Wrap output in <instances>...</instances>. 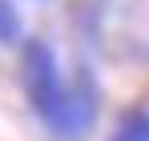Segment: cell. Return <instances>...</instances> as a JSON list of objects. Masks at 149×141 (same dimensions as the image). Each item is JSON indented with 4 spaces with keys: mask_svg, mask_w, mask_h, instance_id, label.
<instances>
[{
    "mask_svg": "<svg viewBox=\"0 0 149 141\" xmlns=\"http://www.w3.org/2000/svg\"><path fill=\"white\" fill-rule=\"evenodd\" d=\"M109 141H149V109H133L117 121Z\"/></svg>",
    "mask_w": 149,
    "mask_h": 141,
    "instance_id": "cell-2",
    "label": "cell"
},
{
    "mask_svg": "<svg viewBox=\"0 0 149 141\" xmlns=\"http://www.w3.org/2000/svg\"><path fill=\"white\" fill-rule=\"evenodd\" d=\"M20 69H24V93L32 101V113L56 137H81L93 125V113H97L93 85L89 81L69 85L61 65H56V57H52V48L45 40H28L24 45Z\"/></svg>",
    "mask_w": 149,
    "mask_h": 141,
    "instance_id": "cell-1",
    "label": "cell"
},
{
    "mask_svg": "<svg viewBox=\"0 0 149 141\" xmlns=\"http://www.w3.org/2000/svg\"><path fill=\"white\" fill-rule=\"evenodd\" d=\"M16 36H20V16L8 0H0V45H12Z\"/></svg>",
    "mask_w": 149,
    "mask_h": 141,
    "instance_id": "cell-3",
    "label": "cell"
}]
</instances>
